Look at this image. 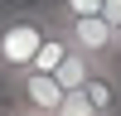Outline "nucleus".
<instances>
[{"label":"nucleus","mask_w":121,"mask_h":116,"mask_svg":"<svg viewBox=\"0 0 121 116\" xmlns=\"http://www.w3.org/2000/svg\"><path fill=\"white\" fill-rule=\"evenodd\" d=\"M15 97H19V106H24L29 116H58V106H63V87H58V77H48V73H34L29 68L24 77H15Z\"/></svg>","instance_id":"7ed1b4c3"},{"label":"nucleus","mask_w":121,"mask_h":116,"mask_svg":"<svg viewBox=\"0 0 121 116\" xmlns=\"http://www.w3.org/2000/svg\"><path fill=\"white\" fill-rule=\"evenodd\" d=\"M48 15H58V19H87V15H107V0H58Z\"/></svg>","instance_id":"0eeeda50"},{"label":"nucleus","mask_w":121,"mask_h":116,"mask_svg":"<svg viewBox=\"0 0 121 116\" xmlns=\"http://www.w3.org/2000/svg\"><path fill=\"white\" fill-rule=\"evenodd\" d=\"M53 24L63 29L68 44H73L82 58H92L97 68H112V58L121 53L116 19H107V15H87V19H58V15H53Z\"/></svg>","instance_id":"f03ea898"},{"label":"nucleus","mask_w":121,"mask_h":116,"mask_svg":"<svg viewBox=\"0 0 121 116\" xmlns=\"http://www.w3.org/2000/svg\"><path fill=\"white\" fill-rule=\"evenodd\" d=\"M107 19H116V24H121V0H107Z\"/></svg>","instance_id":"1a4fd4ad"},{"label":"nucleus","mask_w":121,"mask_h":116,"mask_svg":"<svg viewBox=\"0 0 121 116\" xmlns=\"http://www.w3.org/2000/svg\"><path fill=\"white\" fill-rule=\"evenodd\" d=\"M10 116H29V111H24V106H19V111H10Z\"/></svg>","instance_id":"9d476101"},{"label":"nucleus","mask_w":121,"mask_h":116,"mask_svg":"<svg viewBox=\"0 0 121 116\" xmlns=\"http://www.w3.org/2000/svg\"><path fill=\"white\" fill-rule=\"evenodd\" d=\"M82 97H87L102 116H121V73H116V68H97L92 82L82 87Z\"/></svg>","instance_id":"20e7f679"},{"label":"nucleus","mask_w":121,"mask_h":116,"mask_svg":"<svg viewBox=\"0 0 121 116\" xmlns=\"http://www.w3.org/2000/svg\"><path fill=\"white\" fill-rule=\"evenodd\" d=\"M68 58H73V44H68V34L53 24V29H48V39H44V48H39V58H34V73H48V77H53Z\"/></svg>","instance_id":"39448f33"},{"label":"nucleus","mask_w":121,"mask_h":116,"mask_svg":"<svg viewBox=\"0 0 121 116\" xmlns=\"http://www.w3.org/2000/svg\"><path fill=\"white\" fill-rule=\"evenodd\" d=\"M92 73H97V63H92V58H82V53L73 48V58H68L53 77H58V87H63V92H82V87L92 82Z\"/></svg>","instance_id":"423d86ee"},{"label":"nucleus","mask_w":121,"mask_h":116,"mask_svg":"<svg viewBox=\"0 0 121 116\" xmlns=\"http://www.w3.org/2000/svg\"><path fill=\"white\" fill-rule=\"evenodd\" d=\"M116 39H121V24H116Z\"/></svg>","instance_id":"9b49d317"},{"label":"nucleus","mask_w":121,"mask_h":116,"mask_svg":"<svg viewBox=\"0 0 121 116\" xmlns=\"http://www.w3.org/2000/svg\"><path fill=\"white\" fill-rule=\"evenodd\" d=\"M48 29H53L48 10H10V15H0V77L5 82H15V77H24L34 68Z\"/></svg>","instance_id":"f257e3e1"},{"label":"nucleus","mask_w":121,"mask_h":116,"mask_svg":"<svg viewBox=\"0 0 121 116\" xmlns=\"http://www.w3.org/2000/svg\"><path fill=\"white\" fill-rule=\"evenodd\" d=\"M58 116H102V111H97L82 92H68V97H63V106H58Z\"/></svg>","instance_id":"6e6552de"}]
</instances>
